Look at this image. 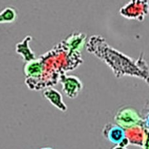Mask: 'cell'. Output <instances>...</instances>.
I'll return each mask as SVG.
<instances>
[{
  "label": "cell",
  "instance_id": "cell-1",
  "mask_svg": "<svg viewBox=\"0 0 149 149\" xmlns=\"http://www.w3.org/2000/svg\"><path fill=\"white\" fill-rule=\"evenodd\" d=\"M86 50L105 63L116 78L130 76L146 81L149 78V66L142 53L134 60L109 45L100 35L91 36L86 43Z\"/></svg>",
  "mask_w": 149,
  "mask_h": 149
},
{
  "label": "cell",
  "instance_id": "cell-2",
  "mask_svg": "<svg viewBox=\"0 0 149 149\" xmlns=\"http://www.w3.org/2000/svg\"><path fill=\"white\" fill-rule=\"evenodd\" d=\"M119 14L128 19L143 22L149 14V1L132 0L120 8Z\"/></svg>",
  "mask_w": 149,
  "mask_h": 149
},
{
  "label": "cell",
  "instance_id": "cell-3",
  "mask_svg": "<svg viewBox=\"0 0 149 149\" xmlns=\"http://www.w3.org/2000/svg\"><path fill=\"white\" fill-rule=\"evenodd\" d=\"M114 120L117 125L125 130L143 125L141 116L135 108L130 107L119 108L114 117Z\"/></svg>",
  "mask_w": 149,
  "mask_h": 149
},
{
  "label": "cell",
  "instance_id": "cell-4",
  "mask_svg": "<svg viewBox=\"0 0 149 149\" xmlns=\"http://www.w3.org/2000/svg\"><path fill=\"white\" fill-rule=\"evenodd\" d=\"M59 82L62 85V92L67 97L71 99L77 98L84 87L81 80L74 75L63 74L61 77Z\"/></svg>",
  "mask_w": 149,
  "mask_h": 149
},
{
  "label": "cell",
  "instance_id": "cell-5",
  "mask_svg": "<svg viewBox=\"0 0 149 149\" xmlns=\"http://www.w3.org/2000/svg\"><path fill=\"white\" fill-rule=\"evenodd\" d=\"M102 136L108 141L117 145H119L127 137L125 129L113 123H108L104 126Z\"/></svg>",
  "mask_w": 149,
  "mask_h": 149
},
{
  "label": "cell",
  "instance_id": "cell-6",
  "mask_svg": "<svg viewBox=\"0 0 149 149\" xmlns=\"http://www.w3.org/2000/svg\"><path fill=\"white\" fill-rule=\"evenodd\" d=\"M43 96L60 111L65 112L68 110V107L64 102L62 94L56 89L53 88L45 89L43 92Z\"/></svg>",
  "mask_w": 149,
  "mask_h": 149
},
{
  "label": "cell",
  "instance_id": "cell-7",
  "mask_svg": "<svg viewBox=\"0 0 149 149\" xmlns=\"http://www.w3.org/2000/svg\"><path fill=\"white\" fill-rule=\"evenodd\" d=\"M62 42L71 51H80L86 44V35L83 33H73Z\"/></svg>",
  "mask_w": 149,
  "mask_h": 149
},
{
  "label": "cell",
  "instance_id": "cell-8",
  "mask_svg": "<svg viewBox=\"0 0 149 149\" xmlns=\"http://www.w3.org/2000/svg\"><path fill=\"white\" fill-rule=\"evenodd\" d=\"M25 75L27 80L40 79L43 74V64L41 58L27 62L24 68Z\"/></svg>",
  "mask_w": 149,
  "mask_h": 149
},
{
  "label": "cell",
  "instance_id": "cell-9",
  "mask_svg": "<svg viewBox=\"0 0 149 149\" xmlns=\"http://www.w3.org/2000/svg\"><path fill=\"white\" fill-rule=\"evenodd\" d=\"M32 36L28 35L16 45V53L21 55L24 61L26 63L36 59L35 54L31 49L29 46V42L32 40Z\"/></svg>",
  "mask_w": 149,
  "mask_h": 149
},
{
  "label": "cell",
  "instance_id": "cell-10",
  "mask_svg": "<svg viewBox=\"0 0 149 149\" xmlns=\"http://www.w3.org/2000/svg\"><path fill=\"white\" fill-rule=\"evenodd\" d=\"M125 132L126 136L130 144L143 147L145 136L144 126H136L135 127L125 130Z\"/></svg>",
  "mask_w": 149,
  "mask_h": 149
},
{
  "label": "cell",
  "instance_id": "cell-11",
  "mask_svg": "<svg viewBox=\"0 0 149 149\" xmlns=\"http://www.w3.org/2000/svg\"><path fill=\"white\" fill-rule=\"evenodd\" d=\"M17 12L12 7H7L0 12V24L3 23H12L17 18Z\"/></svg>",
  "mask_w": 149,
  "mask_h": 149
},
{
  "label": "cell",
  "instance_id": "cell-12",
  "mask_svg": "<svg viewBox=\"0 0 149 149\" xmlns=\"http://www.w3.org/2000/svg\"><path fill=\"white\" fill-rule=\"evenodd\" d=\"M142 119L143 121V126L149 130V103L145 106V108L142 113Z\"/></svg>",
  "mask_w": 149,
  "mask_h": 149
},
{
  "label": "cell",
  "instance_id": "cell-13",
  "mask_svg": "<svg viewBox=\"0 0 149 149\" xmlns=\"http://www.w3.org/2000/svg\"><path fill=\"white\" fill-rule=\"evenodd\" d=\"M112 149H128V148L127 147H123L121 146H119V145H116V147H113Z\"/></svg>",
  "mask_w": 149,
  "mask_h": 149
},
{
  "label": "cell",
  "instance_id": "cell-14",
  "mask_svg": "<svg viewBox=\"0 0 149 149\" xmlns=\"http://www.w3.org/2000/svg\"><path fill=\"white\" fill-rule=\"evenodd\" d=\"M40 149H53V148H51V147H42V148H40Z\"/></svg>",
  "mask_w": 149,
  "mask_h": 149
},
{
  "label": "cell",
  "instance_id": "cell-15",
  "mask_svg": "<svg viewBox=\"0 0 149 149\" xmlns=\"http://www.w3.org/2000/svg\"><path fill=\"white\" fill-rule=\"evenodd\" d=\"M146 82H147V84L149 85V78L147 80V81H146Z\"/></svg>",
  "mask_w": 149,
  "mask_h": 149
}]
</instances>
